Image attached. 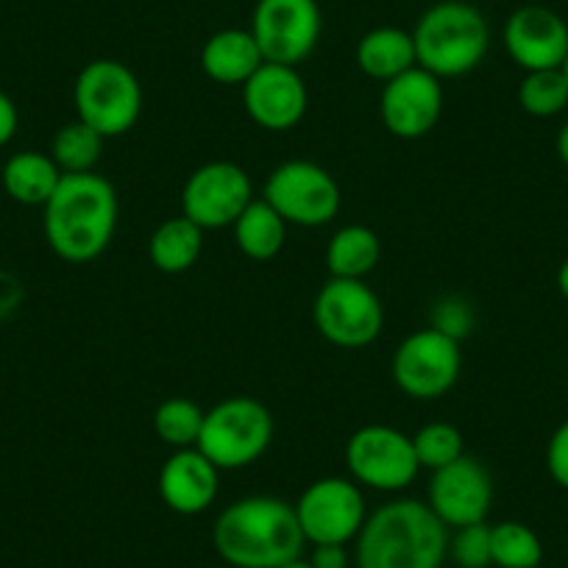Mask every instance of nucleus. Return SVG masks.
Masks as SVG:
<instances>
[{"label": "nucleus", "instance_id": "36", "mask_svg": "<svg viewBox=\"0 0 568 568\" xmlns=\"http://www.w3.org/2000/svg\"><path fill=\"white\" fill-rule=\"evenodd\" d=\"M557 287H560L562 298H566V302H568V256H566V260H562L560 271H557Z\"/></svg>", "mask_w": 568, "mask_h": 568}, {"label": "nucleus", "instance_id": "13", "mask_svg": "<svg viewBox=\"0 0 568 568\" xmlns=\"http://www.w3.org/2000/svg\"><path fill=\"white\" fill-rule=\"evenodd\" d=\"M254 182L237 162L217 160L195 168L182 187V215L204 232L232 229L254 201Z\"/></svg>", "mask_w": 568, "mask_h": 568}, {"label": "nucleus", "instance_id": "2", "mask_svg": "<svg viewBox=\"0 0 568 568\" xmlns=\"http://www.w3.org/2000/svg\"><path fill=\"white\" fill-rule=\"evenodd\" d=\"M212 544L234 568H282L304 555L307 540L291 501L278 496H245L215 518Z\"/></svg>", "mask_w": 568, "mask_h": 568}, {"label": "nucleus", "instance_id": "9", "mask_svg": "<svg viewBox=\"0 0 568 568\" xmlns=\"http://www.w3.org/2000/svg\"><path fill=\"white\" fill-rule=\"evenodd\" d=\"M315 329L337 348H365L385 329V307L365 278H326L313 304Z\"/></svg>", "mask_w": 568, "mask_h": 568}, {"label": "nucleus", "instance_id": "28", "mask_svg": "<svg viewBox=\"0 0 568 568\" xmlns=\"http://www.w3.org/2000/svg\"><path fill=\"white\" fill-rule=\"evenodd\" d=\"M518 106L532 118H555L568 106V81L562 68L524 73L518 84Z\"/></svg>", "mask_w": 568, "mask_h": 568}, {"label": "nucleus", "instance_id": "6", "mask_svg": "<svg viewBox=\"0 0 568 568\" xmlns=\"http://www.w3.org/2000/svg\"><path fill=\"white\" fill-rule=\"evenodd\" d=\"M75 118L106 140L129 134L142 114V84L129 64L118 59H92L73 84Z\"/></svg>", "mask_w": 568, "mask_h": 568}, {"label": "nucleus", "instance_id": "18", "mask_svg": "<svg viewBox=\"0 0 568 568\" xmlns=\"http://www.w3.org/2000/svg\"><path fill=\"white\" fill-rule=\"evenodd\" d=\"M221 490V471L210 457L193 449H176L160 468V496L168 510L179 516H201L210 510Z\"/></svg>", "mask_w": 568, "mask_h": 568}, {"label": "nucleus", "instance_id": "4", "mask_svg": "<svg viewBox=\"0 0 568 568\" xmlns=\"http://www.w3.org/2000/svg\"><path fill=\"white\" fill-rule=\"evenodd\" d=\"M418 68L444 79H460L485 62L490 26L485 14L466 0H440L426 9L413 29Z\"/></svg>", "mask_w": 568, "mask_h": 568}, {"label": "nucleus", "instance_id": "26", "mask_svg": "<svg viewBox=\"0 0 568 568\" xmlns=\"http://www.w3.org/2000/svg\"><path fill=\"white\" fill-rule=\"evenodd\" d=\"M206 409L195 404L193 398L173 396L156 407L154 413V433L165 446L176 449H193L199 446L201 426H204Z\"/></svg>", "mask_w": 568, "mask_h": 568}, {"label": "nucleus", "instance_id": "11", "mask_svg": "<svg viewBox=\"0 0 568 568\" xmlns=\"http://www.w3.org/2000/svg\"><path fill=\"white\" fill-rule=\"evenodd\" d=\"M248 31L265 62L298 68L318 48L324 14L318 0H256Z\"/></svg>", "mask_w": 568, "mask_h": 568}, {"label": "nucleus", "instance_id": "31", "mask_svg": "<svg viewBox=\"0 0 568 568\" xmlns=\"http://www.w3.org/2000/svg\"><path fill=\"white\" fill-rule=\"evenodd\" d=\"M474 324H477V315H474V307L463 296H444L429 310V326L457 343L471 335Z\"/></svg>", "mask_w": 568, "mask_h": 568}, {"label": "nucleus", "instance_id": "38", "mask_svg": "<svg viewBox=\"0 0 568 568\" xmlns=\"http://www.w3.org/2000/svg\"><path fill=\"white\" fill-rule=\"evenodd\" d=\"M562 73H566V81H568V59H566V62H562Z\"/></svg>", "mask_w": 568, "mask_h": 568}, {"label": "nucleus", "instance_id": "16", "mask_svg": "<svg viewBox=\"0 0 568 568\" xmlns=\"http://www.w3.org/2000/svg\"><path fill=\"white\" fill-rule=\"evenodd\" d=\"M243 106L260 129L282 134L307 118L310 92L298 68L262 62L243 84Z\"/></svg>", "mask_w": 568, "mask_h": 568}, {"label": "nucleus", "instance_id": "25", "mask_svg": "<svg viewBox=\"0 0 568 568\" xmlns=\"http://www.w3.org/2000/svg\"><path fill=\"white\" fill-rule=\"evenodd\" d=\"M103 142L106 136L75 118L53 134L51 156L62 173H92L103 156Z\"/></svg>", "mask_w": 568, "mask_h": 568}, {"label": "nucleus", "instance_id": "15", "mask_svg": "<svg viewBox=\"0 0 568 568\" xmlns=\"http://www.w3.org/2000/svg\"><path fill=\"white\" fill-rule=\"evenodd\" d=\"M426 505L449 529L468 527L488 518L494 505V479L490 471L471 455H463L452 466L433 471Z\"/></svg>", "mask_w": 568, "mask_h": 568}, {"label": "nucleus", "instance_id": "5", "mask_svg": "<svg viewBox=\"0 0 568 568\" xmlns=\"http://www.w3.org/2000/svg\"><path fill=\"white\" fill-rule=\"evenodd\" d=\"M273 433V415L260 398L229 396L204 413L199 449L217 471H240L265 457Z\"/></svg>", "mask_w": 568, "mask_h": 568}, {"label": "nucleus", "instance_id": "22", "mask_svg": "<svg viewBox=\"0 0 568 568\" xmlns=\"http://www.w3.org/2000/svg\"><path fill=\"white\" fill-rule=\"evenodd\" d=\"M201 251H204V229L195 226L190 217L176 215L162 221L149 240L151 265L162 273H187L199 265Z\"/></svg>", "mask_w": 568, "mask_h": 568}, {"label": "nucleus", "instance_id": "23", "mask_svg": "<svg viewBox=\"0 0 568 568\" xmlns=\"http://www.w3.org/2000/svg\"><path fill=\"white\" fill-rule=\"evenodd\" d=\"M382 260V240L365 223H348L326 245V271L332 278H365Z\"/></svg>", "mask_w": 568, "mask_h": 568}, {"label": "nucleus", "instance_id": "1", "mask_svg": "<svg viewBox=\"0 0 568 568\" xmlns=\"http://www.w3.org/2000/svg\"><path fill=\"white\" fill-rule=\"evenodd\" d=\"M118 190L101 173H64L42 206V229L53 254L73 265L98 260L118 232Z\"/></svg>", "mask_w": 568, "mask_h": 568}, {"label": "nucleus", "instance_id": "12", "mask_svg": "<svg viewBox=\"0 0 568 568\" xmlns=\"http://www.w3.org/2000/svg\"><path fill=\"white\" fill-rule=\"evenodd\" d=\"M298 527L310 546L357 540L368 507L363 488L352 477H321L302 490L296 505Z\"/></svg>", "mask_w": 568, "mask_h": 568}, {"label": "nucleus", "instance_id": "29", "mask_svg": "<svg viewBox=\"0 0 568 568\" xmlns=\"http://www.w3.org/2000/svg\"><path fill=\"white\" fill-rule=\"evenodd\" d=\"M413 449L418 457V466L426 471H440L466 455V438L449 420H433L420 426L413 435Z\"/></svg>", "mask_w": 568, "mask_h": 568}, {"label": "nucleus", "instance_id": "34", "mask_svg": "<svg viewBox=\"0 0 568 568\" xmlns=\"http://www.w3.org/2000/svg\"><path fill=\"white\" fill-rule=\"evenodd\" d=\"M18 125H20L18 106H14V101L7 95V92L0 90V149H7L9 142L14 140Z\"/></svg>", "mask_w": 568, "mask_h": 568}, {"label": "nucleus", "instance_id": "19", "mask_svg": "<svg viewBox=\"0 0 568 568\" xmlns=\"http://www.w3.org/2000/svg\"><path fill=\"white\" fill-rule=\"evenodd\" d=\"M262 51L245 29L215 31L201 48V70L223 87H243L262 68Z\"/></svg>", "mask_w": 568, "mask_h": 568}, {"label": "nucleus", "instance_id": "10", "mask_svg": "<svg viewBox=\"0 0 568 568\" xmlns=\"http://www.w3.org/2000/svg\"><path fill=\"white\" fill-rule=\"evenodd\" d=\"M463 371L460 343L438 329L413 332L398 343L390 359V374L398 390L415 402H435L457 385Z\"/></svg>", "mask_w": 568, "mask_h": 568}, {"label": "nucleus", "instance_id": "21", "mask_svg": "<svg viewBox=\"0 0 568 568\" xmlns=\"http://www.w3.org/2000/svg\"><path fill=\"white\" fill-rule=\"evenodd\" d=\"M64 173L53 162L51 154L42 151H18L7 160L0 182L12 201L23 206H45L57 193Z\"/></svg>", "mask_w": 568, "mask_h": 568}, {"label": "nucleus", "instance_id": "7", "mask_svg": "<svg viewBox=\"0 0 568 568\" xmlns=\"http://www.w3.org/2000/svg\"><path fill=\"white\" fill-rule=\"evenodd\" d=\"M262 199L284 217L287 226H329L343 206L337 179L324 165L310 160H287L271 171Z\"/></svg>", "mask_w": 568, "mask_h": 568}, {"label": "nucleus", "instance_id": "8", "mask_svg": "<svg viewBox=\"0 0 568 568\" xmlns=\"http://www.w3.org/2000/svg\"><path fill=\"white\" fill-rule=\"evenodd\" d=\"M343 460H346L348 477L359 488L379 490V494H402L420 471L413 435L387 424L359 426L346 440Z\"/></svg>", "mask_w": 568, "mask_h": 568}, {"label": "nucleus", "instance_id": "20", "mask_svg": "<svg viewBox=\"0 0 568 568\" xmlns=\"http://www.w3.org/2000/svg\"><path fill=\"white\" fill-rule=\"evenodd\" d=\"M357 64L368 79L382 81V84L407 73L418 64L413 31L396 29V26L365 31L363 40L357 42Z\"/></svg>", "mask_w": 568, "mask_h": 568}, {"label": "nucleus", "instance_id": "32", "mask_svg": "<svg viewBox=\"0 0 568 568\" xmlns=\"http://www.w3.org/2000/svg\"><path fill=\"white\" fill-rule=\"evenodd\" d=\"M546 468H549V477L562 490H568V420H562L551 433L549 446H546Z\"/></svg>", "mask_w": 568, "mask_h": 568}, {"label": "nucleus", "instance_id": "30", "mask_svg": "<svg viewBox=\"0 0 568 568\" xmlns=\"http://www.w3.org/2000/svg\"><path fill=\"white\" fill-rule=\"evenodd\" d=\"M449 560L460 568H488L490 562V524H468L449 532Z\"/></svg>", "mask_w": 568, "mask_h": 568}, {"label": "nucleus", "instance_id": "17", "mask_svg": "<svg viewBox=\"0 0 568 568\" xmlns=\"http://www.w3.org/2000/svg\"><path fill=\"white\" fill-rule=\"evenodd\" d=\"M501 42L524 73L557 70L568 59V23L546 7H518L507 18Z\"/></svg>", "mask_w": 568, "mask_h": 568}, {"label": "nucleus", "instance_id": "37", "mask_svg": "<svg viewBox=\"0 0 568 568\" xmlns=\"http://www.w3.org/2000/svg\"><path fill=\"white\" fill-rule=\"evenodd\" d=\"M282 568H315V566H313V562H310V560H307V557H304V555H302V557H296V560H291V562H284V566H282Z\"/></svg>", "mask_w": 568, "mask_h": 568}, {"label": "nucleus", "instance_id": "24", "mask_svg": "<svg viewBox=\"0 0 568 568\" xmlns=\"http://www.w3.org/2000/svg\"><path fill=\"white\" fill-rule=\"evenodd\" d=\"M232 232L240 254L254 262L276 260L287 243V223L265 199L251 201L243 215L234 221Z\"/></svg>", "mask_w": 568, "mask_h": 568}, {"label": "nucleus", "instance_id": "14", "mask_svg": "<svg viewBox=\"0 0 568 568\" xmlns=\"http://www.w3.org/2000/svg\"><path fill=\"white\" fill-rule=\"evenodd\" d=\"M444 81L415 64L413 70L382 84V125L396 140H420L438 129L444 118Z\"/></svg>", "mask_w": 568, "mask_h": 568}, {"label": "nucleus", "instance_id": "3", "mask_svg": "<svg viewBox=\"0 0 568 568\" xmlns=\"http://www.w3.org/2000/svg\"><path fill=\"white\" fill-rule=\"evenodd\" d=\"M449 527L418 499H393L368 513L357 540V568H444Z\"/></svg>", "mask_w": 568, "mask_h": 568}, {"label": "nucleus", "instance_id": "27", "mask_svg": "<svg viewBox=\"0 0 568 568\" xmlns=\"http://www.w3.org/2000/svg\"><path fill=\"white\" fill-rule=\"evenodd\" d=\"M544 544L538 532L521 521H499L490 527V562L496 568H538Z\"/></svg>", "mask_w": 568, "mask_h": 568}, {"label": "nucleus", "instance_id": "33", "mask_svg": "<svg viewBox=\"0 0 568 568\" xmlns=\"http://www.w3.org/2000/svg\"><path fill=\"white\" fill-rule=\"evenodd\" d=\"M315 568H348V546L318 544L307 557Z\"/></svg>", "mask_w": 568, "mask_h": 568}, {"label": "nucleus", "instance_id": "35", "mask_svg": "<svg viewBox=\"0 0 568 568\" xmlns=\"http://www.w3.org/2000/svg\"><path fill=\"white\" fill-rule=\"evenodd\" d=\"M557 156L568 168V123H562V129L557 131Z\"/></svg>", "mask_w": 568, "mask_h": 568}]
</instances>
